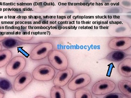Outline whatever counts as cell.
<instances>
[{
	"label": "cell",
	"mask_w": 131,
	"mask_h": 98,
	"mask_svg": "<svg viewBox=\"0 0 131 98\" xmlns=\"http://www.w3.org/2000/svg\"><path fill=\"white\" fill-rule=\"evenodd\" d=\"M48 59L52 67L57 70H65L69 66L68 57L61 51L52 50L48 55Z\"/></svg>",
	"instance_id": "1"
},
{
	"label": "cell",
	"mask_w": 131,
	"mask_h": 98,
	"mask_svg": "<svg viewBox=\"0 0 131 98\" xmlns=\"http://www.w3.org/2000/svg\"><path fill=\"white\" fill-rule=\"evenodd\" d=\"M32 75L33 78L38 81H50L54 79L56 71L50 65L42 64L34 69Z\"/></svg>",
	"instance_id": "2"
},
{
	"label": "cell",
	"mask_w": 131,
	"mask_h": 98,
	"mask_svg": "<svg viewBox=\"0 0 131 98\" xmlns=\"http://www.w3.org/2000/svg\"><path fill=\"white\" fill-rule=\"evenodd\" d=\"M26 65V61L24 57H14L7 64L6 68V73L10 77L16 76L24 70Z\"/></svg>",
	"instance_id": "3"
},
{
	"label": "cell",
	"mask_w": 131,
	"mask_h": 98,
	"mask_svg": "<svg viewBox=\"0 0 131 98\" xmlns=\"http://www.w3.org/2000/svg\"><path fill=\"white\" fill-rule=\"evenodd\" d=\"M53 45L50 42L40 43L34 47L31 51L30 57L33 60H43L48 56L50 52L53 50Z\"/></svg>",
	"instance_id": "4"
},
{
	"label": "cell",
	"mask_w": 131,
	"mask_h": 98,
	"mask_svg": "<svg viewBox=\"0 0 131 98\" xmlns=\"http://www.w3.org/2000/svg\"><path fill=\"white\" fill-rule=\"evenodd\" d=\"M116 88V84L110 80L104 79L98 81L92 87V93L97 96L105 95L112 92Z\"/></svg>",
	"instance_id": "5"
},
{
	"label": "cell",
	"mask_w": 131,
	"mask_h": 98,
	"mask_svg": "<svg viewBox=\"0 0 131 98\" xmlns=\"http://www.w3.org/2000/svg\"><path fill=\"white\" fill-rule=\"evenodd\" d=\"M91 81V77L86 73L79 74L69 81L68 84V88L71 91H77L88 85Z\"/></svg>",
	"instance_id": "6"
},
{
	"label": "cell",
	"mask_w": 131,
	"mask_h": 98,
	"mask_svg": "<svg viewBox=\"0 0 131 98\" xmlns=\"http://www.w3.org/2000/svg\"><path fill=\"white\" fill-rule=\"evenodd\" d=\"M32 75L29 72H24L18 75L14 82V91L20 92L25 89L32 81Z\"/></svg>",
	"instance_id": "7"
},
{
	"label": "cell",
	"mask_w": 131,
	"mask_h": 98,
	"mask_svg": "<svg viewBox=\"0 0 131 98\" xmlns=\"http://www.w3.org/2000/svg\"><path fill=\"white\" fill-rule=\"evenodd\" d=\"M108 47L114 50L125 51L131 47V38L119 37L112 39L108 44Z\"/></svg>",
	"instance_id": "8"
},
{
	"label": "cell",
	"mask_w": 131,
	"mask_h": 98,
	"mask_svg": "<svg viewBox=\"0 0 131 98\" xmlns=\"http://www.w3.org/2000/svg\"><path fill=\"white\" fill-rule=\"evenodd\" d=\"M73 75L74 70L71 68L59 71L53 80L54 85L61 87L65 86L70 81Z\"/></svg>",
	"instance_id": "9"
},
{
	"label": "cell",
	"mask_w": 131,
	"mask_h": 98,
	"mask_svg": "<svg viewBox=\"0 0 131 98\" xmlns=\"http://www.w3.org/2000/svg\"><path fill=\"white\" fill-rule=\"evenodd\" d=\"M118 72L125 77H131V59L126 58L118 64L117 67Z\"/></svg>",
	"instance_id": "10"
},
{
	"label": "cell",
	"mask_w": 131,
	"mask_h": 98,
	"mask_svg": "<svg viewBox=\"0 0 131 98\" xmlns=\"http://www.w3.org/2000/svg\"><path fill=\"white\" fill-rule=\"evenodd\" d=\"M19 37L5 38L2 42V46L6 49L13 48L15 47H18L27 43L22 42Z\"/></svg>",
	"instance_id": "11"
},
{
	"label": "cell",
	"mask_w": 131,
	"mask_h": 98,
	"mask_svg": "<svg viewBox=\"0 0 131 98\" xmlns=\"http://www.w3.org/2000/svg\"><path fill=\"white\" fill-rule=\"evenodd\" d=\"M118 87L122 94L128 98H131V82L128 80L119 81Z\"/></svg>",
	"instance_id": "12"
},
{
	"label": "cell",
	"mask_w": 131,
	"mask_h": 98,
	"mask_svg": "<svg viewBox=\"0 0 131 98\" xmlns=\"http://www.w3.org/2000/svg\"><path fill=\"white\" fill-rule=\"evenodd\" d=\"M127 55H128L124 52L117 51L110 52L104 59L110 62H121L124 60Z\"/></svg>",
	"instance_id": "13"
},
{
	"label": "cell",
	"mask_w": 131,
	"mask_h": 98,
	"mask_svg": "<svg viewBox=\"0 0 131 98\" xmlns=\"http://www.w3.org/2000/svg\"><path fill=\"white\" fill-rule=\"evenodd\" d=\"M13 54L9 50H2L0 51V68L4 67L12 59Z\"/></svg>",
	"instance_id": "14"
},
{
	"label": "cell",
	"mask_w": 131,
	"mask_h": 98,
	"mask_svg": "<svg viewBox=\"0 0 131 98\" xmlns=\"http://www.w3.org/2000/svg\"><path fill=\"white\" fill-rule=\"evenodd\" d=\"M51 98H66L65 92L61 87L54 86L50 91Z\"/></svg>",
	"instance_id": "15"
},
{
	"label": "cell",
	"mask_w": 131,
	"mask_h": 98,
	"mask_svg": "<svg viewBox=\"0 0 131 98\" xmlns=\"http://www.w3.org/2000/svg\"><path fill=\"white\" fill-rule=\"evenodd\" d=\"M13 90V85L10 81L6 78L0 77V91L4 92Z\"/></svg>",
	"instance_id": "16"
},
{
	"label": "cell",
	"mask_w": 131,
	"mask_h": 98,
	"mask_svg": "<svg viewBox=\"0 0 131 98\" xmlns=\"http://www.w3.org/2000/svg\"><path fill=\"white\" fill-rule=\"evenodd\" d=\"M74 98H93V97L89 89L83 88L76 91Z\"/></svg>",
	"instance_id": "17"
},
{
	"label": "cell",
	"mask_w": 131,
	"mask_h": 98,
	"mask_svg": "<svg viewBox=\"0 0 131 98\" xmlns=\"http://www.w3.org/2000/svg\"><path fill=\"white\" fill-rule=\"evenodd\" d=\"M125 96L122 93H114L108 94L101 98H123Z\"/></svg>",
	"instance_id": "18"
},
{
	"label": "cell",
	"mask_w": 131,
	"mask_h": 98,
	"mask_svg": "<svg viewBox=\"0 0 131 98\" xmlns=\"http://www.w3.org/2000/svg\"><path fill=\"white\" fill-rule=\"evenodd\" d=\"M121 5L125 8L131 9V2H129V1H122V2L121 3Z\"/></svg>",
	"instance_id": "19"
},
{
	"label": "cell",
	"mask_w": 131,
	"mask_h": 98,
	"mask_svg": "<svg viewBox=\"0 0 131 98\" xmlns=\"http://www.w3.org/2000/svg\"><path fill=\"white\" fill-rule=\"evenodd\" d=\"M20 39L21 40H24V41H28V40H31L32 39V37H19Z\"/></svg>",
	"instance_id": "20"
},
{
	"label": "cell",
	"mask_w": 131,
	"mask_h": 98,
	"mask_svg": "<svg viewBox=\"0 0 131 98\" xmlns=\"http://www.w3.org/2000/svg\"><path fill=\"white\" fill-rule=\"evenodd\" d=\"M5 96V93L2 91H0V98H4Z\"/></svg>",
	"instance_id": "21"
},
{
	"label": "cell",
	"mask_w": 131,
	"mask_h": 98,
	"mask_svg": "<svg viewBox=\"0 0 131 98\" xmlns=\"http://www.w3.org/2000/svg\"><path fill=\"white\" fill-rule=\"evenodd\" d=\"M34 98H47L45 97H44V96H36Z\"/></svg>",
	"instance_id": "22"
},
{
	"label": "cell",
	"mask_w": 131,
	"mask_h": 98,
	"mask_svg": "<svg viewBox=\"0 0 131 98\" xmlns=\"http://www.w3.org/2000/svg\"><path fill=\"white\" fill-rule=\"evenodd\" d=\"M2 45L1 44V43H0V51H1L2 50Z\"/></svg>",
	"instance_id": "23"
}]
</instances>
